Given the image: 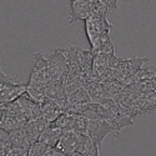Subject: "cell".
<instances>
[{
	"label": "cell",
	"mask_w": 156,
	"mask_h": 156,
	"mask_svg": "<svg viewBox=\"0 0 156 156\" xmlns=\"http://www.w3.org/2000/svg\"><path fill=\"white\" fill-rule=\"evenodd\" d=\"M16 101H18V104H19V106H20L24 116H25V119H27V121H31V120H36V119L41 118L40 104L33 101L25 94L23 96H20Z\"/></svg>",
	"instance_id": "cell-8"
},
{
	"label": "cell",
	"mask_w": 156,
	"mask_h": 156,
	"mask_svg": "<svg viewBox=\"0 0 156 156\" xmlns=\"http://www.w3.org/2000/svg\"><path fill=\"white\" fill-rule=\"evenodd\" d=\"M133 121H134V118L126 110H124V111H121L119 114H116L114 118H111L108 121V124L112 127L114 133H119L124 127L133 125Z\"/></svg>",
	"instance_id": "cell-13"
},
{
	"label": "cell",
	"mask_w": 156,
	"mask_h": 156,
	"mask_svg": "<svg viewBox=\"0 0 156 156\" xmlns=\"http://www.w3.org/2000/svg\"><path fill=\"white\" fill-rule=\"evenodd\" d=\"M48 126H49V122L45 121L43 118H40L36 120L28 121L24 125L23 130H24L25 135L28 136V139L30 140L31 144H34V142H36L39 140V137L41 136V134L45 131Z\"/></svg>",
	"instance_id": "cell-9"
},
{
	"label": "cell",
	"mask_w": 156,
	"mask_h": 156,
	"mask_svg": "<svg viewBox=\"0 0 156 156\" xmlns=\"http://www.w3.org/2000/svg\"><path fill=\"white\" fill-rule=\"evenodd\" d=\"M154 74H155V77H156V71H154Z\"/></svg>",
	"instance_id": "cell-20"
},
{
	"label": "cell",
	"mask_w": 156,
	"mask_h": 156,
	"mask_svg": "<svg viewBox=\"0 0 156 156\" xmlns=\"http://www.w3.org/2000/svg\"><path fill=\"white\" fill-rule=\"evenodd\" d=\"M27 91V84L8 80L0 84V104H9L18 100Z\"/></svg>",
	"instance_id": "cell-5"
},
{
	"label": "cell",
	"mask_w": 156,
	"mask_h": 156,
	"mask_svg": "<svg viewBox=\"0 0 156 156\" xmlns=\"http://www.w3.org/2000/svg\"><path fill=\"white\" fill-rule=\"evenodd\" d=\"M5 109H6V104H0V121H2L5 116Z\"/></svg>",
	"instance_id": "cell-19"
},
{
	"label": "cell",
	"mask_w": 156,
	"mask_h": 156,
	"mask_svg": "<svg viewBox=\"0 0 156 156\" xmlns=\"http://www.w3.org/2000/svg\"><path fill=\"white\" fill-rule=\"evenodd\" d=\"M9 140H10L11 147H21V149L29 150V147L33 145L31 142H30V140L28 139V136L25 135L23 129L10 133L9 134Z\"/></svg>",
	"instance_id": "cell-14"
},
{
	"label": "cell",
	"mask_w": 156,
	"mask_h": 156,
	"mask_svg": "<svg viewBox=\"0 0 156 156\" xmlns=\"http://www.w3.org/2000/svg\"><path fill=\"white\" fill-rule=\"evenodd\" d=\"M111 133H114V130L108 124V121H105V120H90L87 136L91 137V140L95 142V145L99 150L101 149L104 139Z\"/></svg>",
	"instance_id": "cell-6"
},
{
	"label": "cell",
	"mask_w": 156,
	"mask_h": 156,
	"mask_svg": "<svg viewBox=\"0 0 156 156\" xmlns=\"http://www.w3.org/2000/svg\"><path fill=\"white\" fill-rule=\"evenodd\" d=\"M89 125H90L89 119L84 118L81 115H71V131L80 135H87Z\"/></svg>",
	"instance_id": "cell-16"
},
{
	"label": "cell",
	"mask_w": 156,
	"mask_h": 156,
	"mask_svg": "<svg viewBox=\"0 0 156 156\" xmlns=\"http://www.w3.org/2000/svg\"><path fill=\"white\" fill-rule=\"evenodd\" d=\"M61 135H62V131L60 129H58L53 124H49V126L46 127L45 131L41 134V136L39 137L37 141L43 142V144H45L46 146H49L51 149H55Z\"/></svg>",
	"instance_id": "cell-12"
},
{
	"label": "cell",
	"mask_w": 156,
	"mask_h": 156,
	"mask_svg": "<svg viewBox=\"0 0 156 156\" xmlns=\"http://www.w3.org/2000/svg\"><path fill=\"white\" fill-rule=\"evenodd\" d=\"M147 61V58H131V59H120L116 68L114 70L115 80L122 81L127 76L135 74L136 71L141 70L144 66V62Z\"/></svg>",
	"instance_id": "cell-4"
},
{
	"label": "cell",
	"mask_w": 156,
	"mask_h": 156,
	"mask_svg": "<svg viewBox=\"0 0 156 156\" xmlns=\"http://www.w3.org/2000/svg\"><path fill=\"white\" fill-rule=\"evenodd\" d=\"M80 134H76L74 131H65L60 136V140L56 145V150L65 154L66 156H73L76 154L77 144H79Z\"/></svg>",
	"instance_id": "cell-7"
},
{
	"label": "cell",
	"mask_w": 156,
	"mask_h": 156,
	"mask_svg": "<svg viewBox=\"0 0 156 156\" xmlns=\"http://www.w3.org/2000/svg\"><path fill=\"white\" fill-rule=\"evenodd\" d=\"M53 81L51 80V76L49 74V69H48V62H46V58H44L40 53H36L34 55V62H33V68H31V73H30V77L27 83V85L29 86H34V87H39V89H44Z\"/></svg>",
	"instance_id": "cell-2"
},
{
	"label": "cell",
	"mask_w": 156,
	"mask_h": 156,
	"mask_svg": "<svg viewBox=\"0 0 156 156\" xmlns=\"http://www.w3.org/2000/svg\"><path fill=\"white\" fill-rule=\"evenodd\" d=\"M108 6L101 5L91 15L86 18L85 33L90 43V51L94 56L99 55H112L115 48L110 37V24L108 21Z\"/></svg>",
	"instance_id": "cell-1"
},
{
	"label": "cell",
	"mask_w": 156,
	"mask_h": 156,
	"mask_svg": "<svg viewBox=\"0 0 156 156\" xmlns=\"http://www.w3.org/2000/svg\"><path fill=\"white\" fill-rule=\"evenodd\" d=\"M45 95L48 99L51 100H61L66 98V93H65V87L62 81H51L46 87H45Z\"/></svg>",
	"instance_id": "cell-15"
},
{
	"label": "cell",
	"mask_w": 156,
	"mask_h": 156,
	"mask_svg": "<svg viewBox=\"0 0 156 156\" xmlns=\"http://www.w3.org/2000/svg\"><path fill=\"white\" fill-rule=\"evenodd\" d=\"M54 149L46 146L45 144L40 141H36L29 147L28 150V156H50Z\"/></svg>",
	"instance_id": "cell-17"
},
{
	"label": "cell",
	"mask_w": 156,
	"mask_h": 156,
	"mask_svg": "<svg viewBox=\"0 0 156 156\" xmlns=\"http://www.w3.org/2000/svg\"><path fill=\"white\" fill-rule=\"evenodd\" d=\"M40 108H41V118L49 124L54 122L59 116L64 114V110L60 108L58 101L48 99V98L43 104H40Z\"/></svg>",
	"instance_id": "cell-10"
},
{
	"label": "cell",
	"mask_w": 156,
	"mask_h": 156,
	"mask_svg": "<svg viewBox=\"0 0 156 156\" xmlns=\"http://www.w3.org/2000/svg\"><path fill=\"white\" fill-rule=\"evenodd\" d=\"M76 154L81 156H100V150L96 147L95 142L87 135L79 136V144H77Z\"/></svg>",
	"instance_id": "cell-11"
},
{
	"label": "cell",
	"mask_w": 156,
	"mask_h": 156,
	"mask_svg": "<svg viewBox=\"0 0 156 156\" xmlns=\"http://www.w3.org/2000/svg\"><path fill=\"white\" fill-rule=\"evenodd\" d=\"M46 62L51 80L64 83L69 74V66H68V60L62 54L61 49L55 50L51 55L46 56Z\"/></svg>",
	"instance_id": "cell-3"
},
{
	"label": "cell",
	"mask_w": 156,
	"mask_h": 156,
	"mask_svg": "<svg viewBox=\"0 0 156 156\" xmlns=\"http://www.w3.org/2000/svg\"><path fill=\"white\" fill-rule=\"evenodd\" d=\"M5 156H28V150L21 147H11Z\"/></svg>",
	"instance_id": "cell-18"
}]
</instances>
